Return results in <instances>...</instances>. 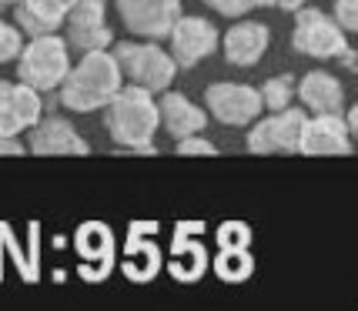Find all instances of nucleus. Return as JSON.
<instances>
[{
    "label": "nucleus",
    "instance_id": "28",
    "mask_svg": "<svg viewBox=\"0 0 358 311\" xmlns=\"http://www.w3.org/2000/svg\"><path fill=\"white\" fill-rule=\"evenodd\" d=\"M0 3H3V7H14L17 0H0Z\"/></svg>",
    "mask_w": 358,
    "mask_h": 311
},
{
    "label": "nucleus",
    "instance_id": "7",
    "mask_svg": "<svg viewBox=\"0 0 358 311\" xmlns=\"http://www.w3.org/2000/svg\"><path fill=\"white\" fill-rule=\"evenodd\" d=\"M218 41L221 34L215 24H208L204 17L181 14L168 31V54L174 57L178 71H191L218 50Z\"/></svg>",
    "mask_w": 358,
    "mask_h": 311
},
{
    "label": "nucleus",
    "instance_id": "18",
    "mask_svg": "<svg viewBox=\"0 0 358 311\" xmlns=\"http://www.w3.org/2000/svg\"><path fill=\"white\" fill-rule=\"evenodd\" d=\"M262 108L265 110H281L288 104H295V74H275L258 87Z\"/></svg>",
    "mask_w": 358,
    "mask_h": 311
},
{
    "label": "nucleus",
    "instance_id": "3",
    "mask_svg": "<svg viewBox=\"0 0 358 311\" xmlns=\"http://www.w3.org/2000/svg\"><path fill=\"white\" fill-rule=\"evenodd\" d=\"M71 71V47L61 34L27 37L17 54V78L41 94H54Z\"/></svg>",
    "mask_w": 358,
    "mask_h": 311
},
{
    "label": "nucleus",
    "instance_id": "12",
    "mask_svg": "<svg viewBox=\"0 0 358 311\" xmlns=\"http://www.w3.org/2000/svg\"><path fill=\"white\" fill-rule=\"evenodd\" d=\"M355 151V134L348 131L342 114H312L301 124L298 138V154H352Z\"/></svg>",
    "mask_w": 358,
    "mask_h": 311
},
{
    "label": "nucleus",
    "instance_id": "5",
    "mask_svg": "<svg viewBox=\"0 0 358 311\" xmlns=\"http://www.w3.org/2000/svg\"><path fill=\"white\" fill-rule=\"evenodd\" d=\"M292 47L301 57L315 61H338L348 47V34L335 24V17L318 7H298L295 27H292Z\"/></svg>",
    "mask_w": 358,
    "mask_h": 311
},
{
    "label": "nucleus",
    "instance_id": "11",
    "mask_svg": "<svg viewBox=\"0 0 358 311\" xmlns=\"http://www.w3.org/2000/svg\"><path fill=\"white\" fill-rule=\"evenodd\" d=\"M44 94L24 80H0V134L20 138L44 117Z\"/></svg>",
    "mask_w": 358,
    "mask_h": 311
},
{
    "label": "nucleus",
    "instance_id": "9",
    "mask_svg": "<svg viewBox=\"0 0 358 311\" xmlns=\"http://www.w3.org/2000/svg\"><path fill=\"white\" fill-rule=\"evenodd\" d=\"M204 104L208 114L228 127H248L258 114H262V97L258 87L251 84H234V80H218L204 91Z\"/></svg>",
    "mask_w": 358,
    "mask_h": 311
},
{
    "label": "nucleus",
    "instance_id": "2",
    "mask_svg": "<svg viewBox=\"0 0 358 311\" xmlns=\"http://www.w3.org/2000/svg\"><path fill=\"white\" fill-rule=\"evenodd\" d=\"M121 84L124 78H121V67L114 61L110 47H101V50H84L80 61L71 64L67 78L61 80V87L54 94H57L61 108L74 110V114H94L117 94Z\"/></svg>",
    "mask_w": 358,
    "mask_h": 311
},
{
    "label": "nucleus",
    "instance_id": "15",
    "mask_svg": "<svg viewBox=\"0 0 358 311\" xmlns=\"http://www.w3.org/2000/svg\"><path fill=\"white\" fill-rule=\"evenodd\" d=\"M27 134H31L27 140L31 154H87L91 151V144L78 134V127L64 117H41Z\"/></svg>",
    "mask_w": 358,
    "mask_h": 311
},
{
    "label": "nucleus",
    "instance_id": "16",
    "mask_svg": "<svg viewBox=\"0 0 358 311\" xmlns=\"http://www.w3.org/2000/svg\"><path fill=\"white\" fill-rule=\"evenodd\" d=\"M295 97L308 114H342L345 110V87L331 71L315 67L295 84Z\"/></svg>",
    "mask_w": 358,
    "mask_h": 311
},
{
    "label": "nucleus",
    "instance_id": "22",
    "mask_svg": "<svg viewBox=\"0 0 358 311\" xmlns=\"http://www.w3.org/2000/svg\"><path fill=\"white\" fill-rule=\"evenodd\" d=\"M20 47H24V34H20V27L0 17V64L17 61Z\"/></svg>",
    "mask_w": 358,
    "mask_h": 311
},
{
    "label": "nucleus",
    "instance_id": "8",
    "mask_svg": "<svg viewBox=\"0 0 358 311\" xmlns=\"http://www.w3.org/2000/svg\"><path fill=\"white\" fill-rule=\"evenodd\" d=\"M64 41L71 50H101L114 44L108 24V3L104 0H74L71 14L64 17Z\"/></svg>",
    "mask_w": 358,
    "mask_h": 311
},
{
    "label": "nucleus",
    "instance_id": "20",
    "mask_svg": "<svg viewBox=\"0 0 358 311\" xmlns=\"http://www.w3.org/2000/svg\"><path fill=\"white\" fill-rule=\"evenodd\" d=\"M127 258H131V265H124V271L134 281H148L157 271V248L155 245H131V248H127Z\"/></svg>",
    "mask_w": 358,
    "mask_h": 311
},
{
    "label": "nucleus",
    "instance_id": "24",
    "mask_svg": "<svg viewBox=\"0 0 358 311\" xmlns=\"http://www.w3.org/2000/svg\"><path fill=\"white\" fill-rule=\"evenodd\" d=\"M204 7H211L215 14H221V17H245V14H251L255 10V0H201Z\"/></svg>",
    "mask_w": 358,
    "mask_h": 311
},
{
    "label": "nucleus",
    "instance_id": "4",
    "mask_svg": "<svg viewBox=\"0 0 358 311\" xmlns=\"http://www.w3.org/2000/svg\"><path fill=\"white\" fill-rule=\"evenodd\" d=\"M110 54L127 84H138L151 94L168 91L171 80L178 78V64L157 41H121L110 44Z\"/></svg>",
    "mask_w": 358,
    "mask_h": 311
},
{
    "label": "nucleus",
    "instance_id": "19",
    "mask_svg": "<svg viewBox=\"0 0 358 311\" xmlns=\"http://www.w3.org/2000/svg\"><path fill=\"white\" fill-rule=\"evenodd\" d=\"M251 268H255V261H251V254L245 251V245H234V251L224 245V254L215 261V271L224 281H245L251 275Z\"/></svg>",
    "mask_w": 358,
    "mask_h": 311
},
{
    "label": "nucleus",
    "instance_id": "13",
    "mask_svg": "<svg viewBox=\"0 0 358 311\" xmlns=\"http://www.w3.org/2000/svg\"><path fill=\"white\" fill-rule=\"evenodd\" d=\"M218 47L231 67H255L271 47V31L262 20H248L245 17V20L228 27V34L218 41Z\"/></svg>",
    "mask_w": 358,
    "mask_h": 311
},
{
    "label": "nucleus",
    "instance_id": "29",
    "mask_svg": "<svg viewBox=\"0 0 358 311\" xmlns=\"http://www.w3.org/2000/svg\"><path fill=\"white\" fill-rule=\"evenodd\" d=\"M0 10H3V3H0Z\"/></svg>",
    "mask_w": 358,
    "mask_h": 311
},
{
    "label": "nucleus",
    "instance_id": "6",
    "mask_svg": "<svg viewBox=\"0 0 358 311\" xmlns=\"http://www.w3.org/2000/svg\"><path fill=\"white\" fill-rule=\"evenodd\" d=\"M308 110L301 104H288L281 110H268V117H255L248 124V151L251 154H298V138Z\"/></svg>",
    "mask_w": 358,
    "mask_h": 311
},
{
    "label": "nucleus",
    "instance_id": "25",
    "mask_svg": "<svg viewBox=\"0 0 358 311\" xmlns=\"http://www.w3.org/2000/svg\"><path fill=\"white\" fill-rule=\"evenodd\" d=\"M174 151L178 154H218V147L211 144L208 138H201V134H187V138H178L174 140Z\"/></svg>",
    "mask_w": 358,
    "mask_h": 311
},
{
    "label": "nucleus",
    "instance_id": "27",
    "mask_svg": "<svg viewBox=\"0 0 358 311\" xmlns=\"http://www.w3.org/2000/svg\"><path fill=\"white\" fill-rule=\"evenodd\" d=\"M308 0H271V7H278V10H298V7H305Z\"/></svg>",
    "mask_w": 358,
    "mask_h": 311
},
{
    "label": "nucleus",
    "instance_id": "1",
    "mask_svg": "<svg viewBox=\"0 0 358 311\" xmlns=\"http://www.w3.org/2000/svg\"><path fill=\"white\" fill-rule=\"evenodd\" d=\"M104 127L110 140L131 151V154H157L155 134L161 131L157 124V101L151 91H144L138 84H121L117 94L104 104Z\"/></svg>",
    "mask_w": 358,
    "mask_h": 311
},
{
    "label": "nucleus",
    "instance_id": "21",
    "mask_svg": "<svg viewBox=\"0 0 358 311\" xmlns=\"http://www.w3.org/2000/svg\"><path fill=\"white\" fill-rule=\"evenodd\" d=\"M174 251H181V254H187L185 268H181V258L174 261V265H178V268H171L174 275H178L181 281H194V278H201L204 265H208V258H204L201 245H194V241H174Z\"/></svg>",
    "mask_w": 358,
    "mask_h": 311
},
{
    "label": "nucleus",
    "instance_id": "26",
    "mask_svg": "<svg viewBox=\"0 0 358 311\" xmlns=\"http://www.w3.org/2000/svg\"><path fill=\"white\" fill-rule=\"evenodd\" d=\"M27 151V144L14 134H0V154H24Z\"/></svg>",
    "mask_w": 358,
    "mask_h": 311
},
{
    "label": "nucleus",
    "instance_id": "14",
    "mask_svg": "<svg viewBox=\"0 0 358 311\" xmlns=\"http://www.w3.org/2000/svg\"><path fill=\"white\" fill-rule=\"evenodd\" d=\"M157 124H161V131H168L174 140L187 138V134H201L204 127H208V110L201 104H194L181 91H161Z\"/></svg>",
    "mask_w": 358,
    "mask_h": 311
},
{
    "label": "nucleus",
    "instance_id": "23",
    "mask_svg": "<svg viewBox=\"0 0 358 311\" xmlns=\"http://www.w3.org/2000/svg\"><path fill=\"white\" fill-rule=\"evenodd\" d=\"M331 17H335V24L345 34H355L358 31V0H335Z\"/></svg>",
    "mask_w": 358,
    "mask_h": 311
},
{
    "label": "nucleus",
    "instance_id": "10",
    "mask_svg": "<svg viewBox=\"0 0 358 311\" xmlns=\"http://www.w3.org/2000/svg\"><path fill=\"white\" fill-rule=\"evenodd\" d=\"M114 7L127 31L144 41H164L181 17V0H114Z\"/></svg>",
    "mask_w": 358,
    "mask_h": 311
},
{
    "label": "nucleus",
    "instance_id": "17",
    "mask_svg": "<svg viewBox=\"0 0 358 311\" xmlns=\"http://www.w3.org/2000/svg\"><path fill=\"white\" fill-rule=\"evenodd\" d=\"M74 0H17L14 24L24 37H41L64 27V17L71 14Z\"/></svg>",
    "mask_w": 358,
    "mask_h": 311
}]
</instances>
